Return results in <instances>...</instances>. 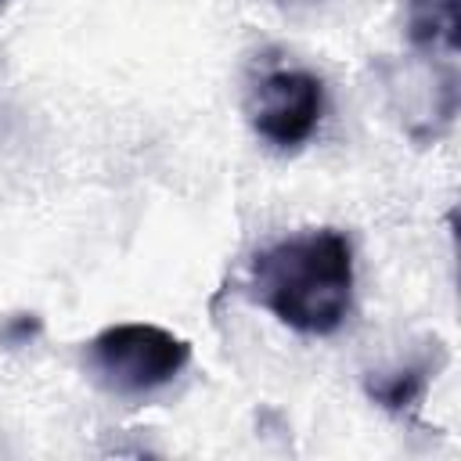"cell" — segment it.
Wrapping results in <instances>:
<instances>
[{"label": "cell", "mask_w": 461, "mask_h": 461, "mask_svg": "<svg viewBox=\"0 0 461 461\" xmlns=\"http://www.w3.org/2000/svg\"><path fill=\"white\" fill-rule=\"evenodd\" d=\"M256 137L288 151L313 137L324 115V83L306 68H274L256 79L245 101Z\"/></svg>", "instance_id": "3"}, {"label": "cell", "mask_w": 461, "mask_h": 461, "mask_svg": "<svg viewBox=\"0 0 461 461\" xmlns=\"http://www.w3.org/2000/svg\"><path fill=\"white\" fill-rule=\"evenodd\" d=\"M421 389H425V375H421L418 367H403V371H396V375H382V378L371 382V396H375L382 407H389V411L411 407V403L421 396Z\"/></svg>", "instance_id": "5"}, {"label": "cell", "mask_w": 461, "mask_h": 461, "mask_svg": "<svg viewBox=\"0 0 461 461\" xmlns=\"http://www.w3.org/2000/svg\"><path fill=\"white\" fill-rule=\"evenodd\" d=\"M252 295L299 335H331L353 306V245L335 227L288 234L252 259Z\"/></svg>", "instance_id": "1"}, {"label": "cell", "mask_w": 461, "mask_h": 461, "mask_svg": "<svg viewBox=\"0 0 461 461\" xmlns=\"http://www.w3.org/2000/svg\"><path fill=\"white\" fill-rule=\"evenodd\" d=\"M94 378L119 396H148L191 364V342L162 324L122 321L97 331L86 346Z\"/></svg>", "instance_id": "2"}, {"label": "cell", "mask_w": 461, "mask_h": 461, "mask_svg": "<svg viewBox=\"0 0 461 461\" xmlns=\"http://www.w3.org/2000/svg\"><path fill=\"white\" fill-rule=\"evenodd\" d=\"M0 4H4V0H0Z\"/></svg>", "instance_id": "6"}, {"label": "cell", "mask_w": 461, "mask_h": 461, "mask_svg": "<svg viewBox=\"0 0 461 461\" xmlns=\"http://www.w3.org/2000/svg\"><path fill=\"white\" fill-rule=\"evenodd\" d=\"M407 36L425 54H457V0H411L407 4Z\"/></svg>", "instance_id": "4"}]
</instances>
